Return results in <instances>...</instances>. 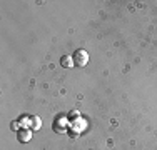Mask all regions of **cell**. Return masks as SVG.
Here are the masks:
<instances>
[{
	"mask_svg": "<svg viewBox=\"0 0 157 150\" xmlns=\"http://www.w3.org/2000/svg\"><path fill=\"white\" fill-rule=\"evenodd\" d=\"M72 58H74V65H77V67H85V65H87V62H89V54L80 48V50H75V52H74Z\"/></svg>",
	"mask_w": 157,
	"mask_h": 150,
	"instance_id": "6da1fadb",
	"label": "cell"
},
{
	"mask_svg": "<svg viewBox=\"0 0 157 150\" xmlns=\"http://www.w3.org/2000/svg\"><path fill=\"white\" fill-rule=\"evenodd\" d=\"M54 130L57 133H63L67 130V118H63L62 115H59L54 122Z\"/></svg>",
	"mask_w": 157,
	"mask_h": 150,
	"instance_id": "7a4b0ae2",
	"label": "cell"
},
{
	"mask_svg": "<svg viewBox=\"0 0 157 150\" xmlns=\"http://www.w3.org/2000/svg\"><path fill=\"white\" fill-rule=\"evenodd\" d=\"M17 135H18V142H22V144H27L29 140L32 138V132L29 129H22V130H18L17 132Z\"/></svg>",
	"mask_w": 157,
	"mask_h": 150,
	"instance_id": "3957f363",
	"label": "cell"
},
{
	"mask_svg": "<svg viewBox=\"0 0 157 150\" xmlns=\"http://www.w3.org/2000/svg\"><path fill=\"white\" fill-rule=\"evenodd\" d=\"M60 65H62V67H67V69H70V67L74 65V58H72V57H67V55H65V57H62V60H60Z\"/></svg>",
	"mask_w": 157,
	"mask_h": 150,
	"instance_id": "277c9868",
	"label": "cell"
},
{
	"mask_svg": "<svg viewBox=\"0 0 157 150\" xmlns=\"http://www.w3.org/2000/svg\"><path fill=\"white\" fill-rule=\"evenodd\" d=\"M18 123H20V127H22V129H27L29 125H32V118H29V117H24V115H22V117H20V120H18Z\"/></svg>",
	"mask_w": 157,
	"mask_h": 150,
	"instance_id": "5b68a950",
	"label": "cell"
},
{
	"mask_svg": "<svg viewBox=\"0 0 157 150\" xmlns=\"http://www.w3.org/2000/svg\"><path fill=\"white\" fill-rule=\"evenodd\" d=\"M40 127H42V120H40V117H32V129L39 130Z\"/></svg>",
	"mask_w": 157,
	"mask_h": 150,
	"instance_id": "8992f818",
	"label": "cell"
},
{
	"mask_svg": "<svg viewBox=\"0 0 157 150\" xmlns=\"http://www.w3.org/2000/svg\"><path fill=\"white\" fill-rule=\"evenodd\" d=\"M18 127H20V123H18V122H12V130L18 132Z\"/></svg>",
	"mask_w": 157,
	"mask_h": 150,
	"instance_id": "52a82bcc",
	"label": "cell"
}]
</instances>
